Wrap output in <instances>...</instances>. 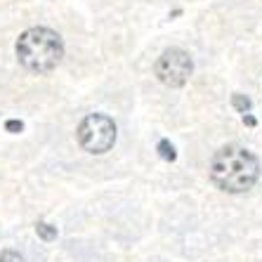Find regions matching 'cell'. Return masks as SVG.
Instances as JSON below:
<instances>
[{"mask_svg": "<svg viewBox=\"0 0 262 262\" xmlns=\"http://www.w3.org/2000/svg\"><path fill=\"white\" fill-rule=\"evenodd\" d=\"M76 135L88 154H106L116 142V123L104 114H90L80 121Z\"/></svg>", "mask_w": 262, "mask_h": 262, "instance_id": "3", "label": "cell"}, {"mask_svg": "<svg viewBox=\"0 0 262 262\" xmlns=\"http://www.w3.org/2000/svg\"><path fill=\"white\" fill-rule=\"evenodd\" d=\"M257 177H260V161L244 146H222L210 161V180L217 189L227 194H244L253 189Z\"/></svg>", "mask_w": 262, "mask_h": 262, "instance_id": "1", "label": "cell"}, {"mask_svg": "<svg viewBox=\"0 0 262 262\" xmlns=\"http://www.w3.org/2000/svg\"><path fill=\"white\" fill-rule=\"evenodd\" d=\"M191 69H194L191 57L180 48L165 50L161 59L156 61V76L168 88H182L187 83V78L191 76Z\"/></svg>", "mask_w": 262, "mask_h": 262, "instance_id": "4", "label": "cell"}, {"mask_svg": "<svg viewBox=\"0 0 262 262\" xmlns=\"http://www.w3.org/2000/svg\"><path fill=\"white\" fill-rule=\"evenodd\" d=\"M36 232H38V236L43 238V241H55L57 238V227H50L48 222H38Z\"/></svg>", "mask_w": 262, "mask_h": 262, "instance_id": "6", "label": "cell"}, {"mask_svg": "<svg viewBox=\"0 0 262 262\" xmlns=\"http://www.w3.org/2000/svg\"><path fill=\"white\" fill-rule=\"evenodd\" d=\"M17 57L29 71L48 73L57 67L64 57V43L59 33L43 26L24 31L17 40Z\"/></svg>", "mask_w": 262, "mask_h": 262, "instance_id": "2", "label": "cell"}, {"mask_svg": "<svg viewBox=\"0 0 262 262\" xmlns=\"http://www.w3.org/2000/svg\"><path fill=\"white\" fill-rule=\"evenodd\" d=\"M0 262H24L17 250H0Z\"/></svg>", "mask_w": 262, "mask_h": 262, "instance_id": "8", "label": "cell"}, {"mask_svg": "<svg viewBox=\"0 0 262 262\" xmlns=\"http://www.w3.org/2000/svg\"><path fill=\"white\" fill-rule=\"evenodd\" d=\"M159 156H161L163 161H168V163H172V161L177 159L175 146H172L168 140H161V142H159Z\"/></svg>", "mask_w": 262, "mask_h": 262, "instance_id": "5", "label": "cell"}, {"mask_svg": "<svg viewBox=\"0 0 262 262\" xmlns=\"http://www.w3.org/2000/svg\"><path fill=\"white\" fill-rule=\"evenodd\" d=\"M244 123H246V125H255V118L246 114V116H244Z\"/></svg>", "mask_w": 262, "mask_h": 262, "instance_id": "10", "label": "cell"}, {"mask_svg": "<svg viewBox=\"0 0 262 262\" xmlns=\"http://www.w3.org/2000/svg\"><path fill=\"white\" fill-rule=\"evenodd\" d=\"M5 128L10 130V133H21V128H24V123L21 121H7Z\"/></svg>", "mask_w": 262, "mask_h": 262, "instance_id": "9", "label": "cell"}, {"mask_svg": "<svg viewBox=\"0 0 262 262\" xmlns=\"http://www.w3.org/2000/svg\"><path fill=\"white\" fill-rule=\"evenodd\" d=\"M232 104H234V109L241 111V114H248V111L253 109V102H250L246 95H234V97H232Z\"/></svg>", "mask_w": 262, "mask_h": 262, "instance_id": "7", "label": "cell"}]
</instances>
